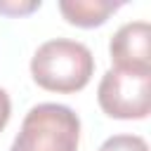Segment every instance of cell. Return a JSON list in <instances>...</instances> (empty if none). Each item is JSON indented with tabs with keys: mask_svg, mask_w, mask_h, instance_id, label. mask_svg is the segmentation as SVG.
Returning a JSON list of instances; mask_svg holds the SVG:
<instances>
[{
	"mask_svg": "<svg viewBox=\"0 0 151 151\" xmlns=\"http://www.w3.org/2000/svg\"><path fill=\"white\" fill-rule=\"evenodd\" d=\"M40 9V0H33V2H0V12L7 14V17H24V14H31Z\"/></svg>",
	"mask_w": 151,
	"mask_h": 151,
	"instance_id": "obj_7",
	"label": "cell"
},
{
	"mask_svg": "<svg viewBox=\"0 0 151 151\" xmlns=\"http://www.w3.org/2000/svg\"><path fill=\"white\" fill-rule=\"evenodd\" d=\"M97 101L109 118L144 120L151 111V73L109 68L99 80Z\"/></svg>",
	"mask_w": 151,
	"mask_h": 151,
	"instance_id": "obj_3",
	"label": "cell"
},
{
	"mask_svg": "<svg viewBox=\"0 0 151 151\" xmlns=\"http://www.w3.org/2000/svg\"><path fill=\"white\" fill-rule=\"evenodd\" d=\"M9 116H12V101H9V94L0 87V132L7 127Z\"/></svg>",
	"mask_w": 151,
	"mask_h": 151,
	"instance_id": "obj_8",
	"label": "cell"
},
{
	"mask_svg": "<svg viewBox=\"0 0 151 151\" xmlns=\"http://www.w3.org/2000/svg\"><path fill=\"white\" fill-rule=\"evenodd\" d=\"M80 118L66 104H35L19 127L9 151H78Z\"/></svg>",
	"mask_w": 151,
	"mask_h": 151,
	"instance_id": "obj_2",
	"label": "cell"
},
{
	"mask_svg": "<svg viewBox=\"0 0 151 151\" xmlns=\"http://www.w3.org/2000/svg\"><path fill=\"white\" fill-rule=\"evenodd\" d=\"M33 80L50 92H80L94 76V57L87 45L68 38H52L42 42L31 59Z\"/></svg>",
	"mask_w": 151,
	"mask_h": 151,
	"instance_id": "obj_1",
	"label": "cell"
},
{
	"mask_svg": "<svg viewBox=\"0 0 151 151\" xmlns=\"http://www.w3.org/2000/svg\"><path fill=\"white\" fill-rule=\"evenodd\" d=\"M99 151H149V144L139 134H113L99 146Z\"/></svg>",
	"mask_w": 151,
	"mask_h": 151,
	"instance_id": "obj_6",
	"label": "cell"
},
{
	"mask_svg": "<svg viewBox=\"0 0 151 151\" xmlns=\"http://www.w3.org/2000/svg\"><path fill=\"white\" fill-rule=\"evenodd\" d=\"M116 9H120V2H111V0H61L59 2L61 17L78 28L101 26Z\"/></svg>",
	"mask_w": 151,
	"mask_h": 151,
	"instance_id": "obj_5",
	"label": "cell"
},
{
	"mask_svg": "<svg viewBox=\"0 0 151 151\" xmlns=\"http://www.w3.org/2000/svg\"><path fill=\"white\" fill-rule=\"evenodd\" d=\"M149 42H151L149 21L123 24L109 42V54H111L113 68L151 73V45Z\"/></svg>",
	"mask_w": 151,
	"mask_h": 151,
	"instance_id": "obj_4",
	"label": "cell"
}]
</instances>
